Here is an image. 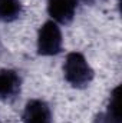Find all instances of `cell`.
Segmentation results:
<instances>
[{"mask_svg":"<svg viewBox=\"0 0 122 123\" xmlns=\"http://www.w3.org/2000/svg\"><path fill=\"white\" fill-rule=\"evenodd\" d=\"M65 80L76 89L86 87L93 79V69L91 67L86 57L79 52H72L66 56L63 64Z\"/></svg>","mask_w":122,"mask_h":123,"instance_id":"6da1fadb","label":"cell"},{"mask_svg":"<svg viewBox=\"0 0 122 123\" xmlns=\"http://www.w3.org/2000/svg\"><path fill=\"white\" fill-rule=\"evenodd\" d=\"M62 30L53 20L43 23L37 31V53L40 56H55L62 50Z\"/></svg>","mask_w":122,"mask_h":123,"instance_id":"7a4b0ae2","label":"cell"},{"mask_svg":"<svg viewBox=\"0 0 122 123\" xmlns=\"http://www.w3.org/2000/svg\"><path fill=\"white\" fill-rule=\"evenodd\" d=\"M23 123H52V112L46 102L32 99L23 110Z\"/></svg>","mask_w":122,"mask_h":123,"instance_id":"3957f363","label":"cell"},{"mask_svg":"<svg viewBox=\"0 0 122 123\" xmlns=\"http://www.w3.org/2000/svg\"><path fill=\"white\" fill-rule=\"evenodd\" d=\"M79 0H47V13L56 23H69L76 12Z\"/></svg>","mask_w":122,"mask_h":123,"instance_id":"277c9868","label":"cell"},{"mask_svg":"<svg viewBox=\"0 0 122 123\" xmlns=\"http://www.w3.org/2000/svg\"><path fill=\"white\" fill-rule=\"evenodd\" d=\"M20 76L10 69H0V99H13L20 90Z\"/></svg>","mask_w":122,"mask_h":123,"instance_id":"5b68a950","label":"cell"},{"mask_svg":"<svg viewBox=\"0 0 122 123\" xmlns=\"http://www.w3.org/2000/svg\"><path fill=\"white\" fill-rule=\"evenodd\" d=\"M121 87L116 86L109 99V105L106 107V112L99 115L98 122L99 123H121Z\"/></svg>","mask_w":122,"mask_h":123,"instance_id":"8992f818","label":"cell"},{"mask_svg":"<svg viewBox=\"0 0 122 123\" xmlns=\"http://www.w3.org/2000/svg\"><path fill=\"white\" fill-rule=\"evenodd\" d=\"M22 13L20 0H0V22L9 23L19 19Z\"/></svg>","mask_w":122,"mask_h":123,"instance_id":"52a82bcc","label":"cell"}]
</instances>
